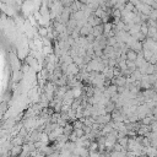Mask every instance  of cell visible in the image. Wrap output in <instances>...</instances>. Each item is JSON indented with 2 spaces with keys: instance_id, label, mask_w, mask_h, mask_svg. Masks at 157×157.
<instances>
[{
  "instance_id": "cell-11",
  "label": "cell",
  "mask_w": 157,
  "mask_h": 157,
  "mask_svg": "<svg viewBox=\"0 0 157 157\" xmlns=\"http://www.w3.org/2000/svg\"><path fill=\"white\" fill-rule=\"evenodd\" d=\"M126 69H128V71H129L130 74H132L134 71H136V70H137V65H136V63L126 61Z\"/></svg>"
},
{
  "instance_id": "cell-12",
  "label": "cell",
  "mask_w": 157,
  "mask_h": 157,
  "mask_svg": "<svg viewBox=\"0 0 157 157\" xmlns=\"http://www.w3.org/2000/svg\"><path fill=\"white\" fill-rule=\"evenodd\" d=\"M118 144H119L121 147L126 148V147H128V144H129V137H128V136H124V137H118Z\"/></svg>"
},
{
  "instance_id": "cell-6",
  "label": "cell",
  "mask_w": 157,
  "mask_h": 157,
  "mask_svg": "<svg viewBox=\"0 0 157 157\" xmlns=\"http://www.w3.org/2000/svg\"><path fill=\"white\" fill-rule=\"evenodd\" d=\"M74 131H75V129H74V126H72L71 123H67V124L63 128V135L66 136V137H70V136L74 134Z\"/></svg>"
},
{
  "instance_id": "cell-7",
  "label": "cell",
  "mask_w": 157,
  "mask_h": 157,
  "mask_svg": "<svg viewBox=\"0 0 157 157\" xmlns=\"http://www.w3.org/2000/svg\"><path fill=\"white\" fill-rule=\"evenodd\" d=\"M29 141H32L33 144L39 142V141H40V132H39L38 130L32 131V132H31V135H29Z\"/></svg>"
},
{
  "instance_id": "cell-9",
  "label": "cell",
  "mask_w": 157,
  "mask_h": 157,
  "mask_svg": "<svg viewBox=\"0 0 157 157\" xmlns=\"http://www.w3.org/2000/svg\"><path fill=\"white\" fill-rule=\"evenodd\" d=\"M37 32H38V34H39L40 37H43V38H45V37L49 34V29H48L45 26H39L38 29H37Z\"/></svg>"
},
{
  "instance_id": "cell-14",
  "label": "cell",
  "mask_w": 157,
  "mask_h": 157,
  "mask_svg": "<svg viewBox=\"0 0 157 157\" xmlns=\"http://www.w3.org/2000/svg\"><path fill=\"white\" fill-rule=\"evenodd\" d=\"M43 49H44V53H45V54H48V53H50V47H44Z\"/></svg>"
},
{
  "instance_id": "cell-2",
  "label": "cell",
  "mask_w": 157,
  "mask_h": 157,
  "mask_svg": "<svg viewBox=\"0 0 157 157\" xmlns=\"http://www.w3.org/2000/svg\"><path fill=\"white\" fill-rule=\"evenodd\" d=\"M112 83L115 85L117 87H126L128 85V78H125L124 76L119 75V76H115L112 78Z\"/></svg>"
},
{
  "instance_id": "cell-3",
  "label": "cell",
  "mask_w": 157,
  "mask_h": 157,
  "mask_svg": "<svg viewBox=\"0 0 157 157\" xmlns=\"http://www.w3.org/2000/svg\"><path fill=\"white\" fill-rule=\"evenodd\" d=\"M110 120H112V114H109V113H105L103 115H98L94 119V121L97 124H101V125H107V124L110 123Z\"/></svg>"
},
{
  "instance_id": "cell-5",
  "label": "cell",
  "mask_w": 157,
  "mask_h": 157,
  "mask_svg": "<svg viewBox=\"0 0 157 157\" xmlns=\"http://www.w3.org/2000/svg\"><path fill=\"white\" fill-rule=\"evenodd\" d=\"M92 36L94 38H99V37L104 36V26L103 25H99V26L92 27Z\"/></svg>"
},
{
  "instance_id": "cell-4",
  "label": "cell",
  "mask_w": 157,
  "mask_h": 157,
  "mask_svg": "<svg viewBox=\"0 0 157 157\" xmlns=\"http://www.w3.org/2000/svg\"><path fill=\"white\" fill-rule=\"evenodd\" d=\"M80 33V38H87L90 34H92V26L90 25H85L78 29Z\"/></svg>"
},
{
  "instance_id": "cell-8",
  "label": "cell",
  "mask_w": 157,
  "mask_h": 157,
  "mask_svg": "<svg viewBox=\"0 0 157 157\" xmlns=\"http://www.w3.org/2000/svg\"><path fill=\"white\" fill-rule=\"evenodd\" d=\"M148 29H150V27H148V25H147L146 22H142V23L140 25V33H141L145 38L148 36Z\"/></svg>"
},
{
  "instance_id": "cell-10",
  "label": "cell",
  "mask_w": 157,
  "mask_h": 157,
  "mask_svg": "<svg viewBox=\"0 0 157 157\" xmlns=\"http://www.w3.org/2000/svg\"><path fill=\"white\" fill-rule=\"evenodd\" d=\"M146 156L147 157H157V148L156 147H147L146 148Z\"/></svg>"
},
{
  "instance_id": "cell-1",
  "label": "cell",
  "mask_w": 157,
  "mask_h": 157,
  "mask_svg": "<svg viewBox=\"0 0 157 157\" xmlns=\"http://www.w3.org/2000/svg\"><path fill=\"white\" fill-rule=\"evenodd\" d=\"M125 59L126 61H131V63H136L139 59V53L131 48H128V50L125 52Z\"/></svg>"
},
{
  "instance_id": "cell-13",
  "label": "cell",
  "mask_w": 157,
  "mask_h": 157,
  "mask_svg": "<svg viewBox=\"0 0 157 157\" xmlns=\"http://www.w3.org/2000/svg\"><path fill=\"white\" fill-rule=\"evenodd\" d=\"M6 107H7V104H6V103H1V104H0V117H2L4 112L6 110Z\"/></svg>"
}]
</instances>
